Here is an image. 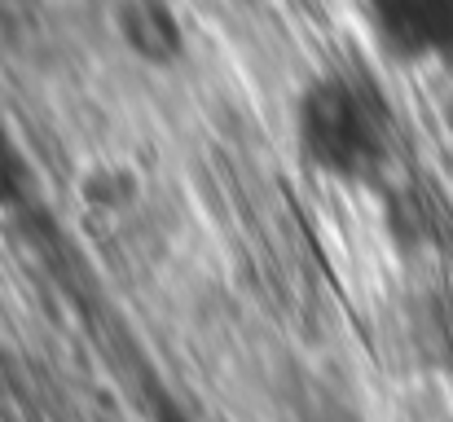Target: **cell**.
<instances>
[{
  "label": "cell",
  "mask_w": 453,
  "mask_h": 422,
  "mask_svg": "<svg viewBox=\"0 0 453 422\" xmlns=\"http://www.w3.org/2000/svg\"><path fill=\"white\" fill-rule=\"evenodd\" d=\"M361 18L383 58L453 75V0H361Z\"/></svg>",
  "instance_id": "obj_2"
},
{
  "label": "cell",
  "mask_w": 453,
  "mask_h": 422,
  "mask_svg": "<svg viewBox=\"0 0 453 422\" xmlns=\"http://www.w3.org/2000/svg\"><path fill=\"white\" fill-rule=\"evenodd\" d=\"M9 167V141H4V133H0V172Z\"/></svg>",
  "instance_id": "obj_4"
},
{
  "label": "cell",
  "mask_w": 453,
  "mask_h": 422,
  "mask_svg": "<svg viewBox=\"0 0 453 422\" xmlns=\"http://www.w3.org/2000/svg\"><path fill=\"white\" fill-rule=\"evenodd\" d=\"M445 119H449V133H453V102H449V111H445Z\"/></svg>",
  "instance_id": "obj_5"
},
{
  "label": "cell",
  "mask_w": 453,
  "mask_h": 422,
  "mask_svg": "<svg viewBox=\"0 0 453 422\" xmlns=\"http://www.w3.org/2000/svg\"><path fill=\"white\" fill-rule=\"evenodd\" d=\"M111 22H115L119 44L142 66L172 71L189 53V31H185V18L172 0H115Z\"/></svg>",
  "instance_id": "obj_3"
},
{
  "label": "cell",
  "mask_w": 453,
  "mask_h": 422,
  "mask_svg": "<svg viewBox=\"0 0 453 422\" xmlns=\"http://www.w3.org/2000/svg\"><path fill=\"white\" fill-rule=\"evenodd\" d=\"M291 145L317 180L379 189L396 163V115L365 71L321 66L291 97Z\"/></svg>",
  "instance_id": "obj_1"
}]
</instances>
